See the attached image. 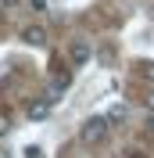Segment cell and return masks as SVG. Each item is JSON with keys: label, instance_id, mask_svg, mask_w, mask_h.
<instances>
[{"label": "cell", "instance_id": "obj_1", "mask_svg": "<svg viewBox=\"0 0 154 158\" xmlns=\"http://www.w3.org/2000/svg\"><path fill=\"white\" fill-rule=\"evenodd\" d=\"M104 137H107V118L104 115H93L79 126V144L83 148H97V144H104Z\"/></svg>", "mask_w": 154, "mask_h": 158}, {"label": "cell", "instance_id": "obj_2", "mask_svg": "<svg viewBox=\"0 0 154 158\" xmlns=\"http://www.w3.org/2000/svg\"><path fill=\"white\" fill-rule=\"evenodd\" d=\"M68 58H72V65H75V69H83V65L90 61V43H83V40H75V43L68 47Z\"/></svg>", "mask_w": 154, "mask_h": 158}, {"label": "cell", "instance_id": "obj_3", "mask_svg": "<svg viewBox=\"0 0 154 158\" xmlns=\"http://www.w3.org/2000/svg\"><path fill=\"white\" fill-rule=\"evenodd\" d=\"M50 101H54V97H47V101H32L25 115H29L32 122H39V118H47V115H50Z\"/></svg>", "mask_w": 154, "mask_h": 158}, {"label": "cell", "instance_id": "obj_4", "mask_svg": "<svg viewBox=\"0 0 154 158\" xmlns=\"http://www.w3.org/2000/svg\"><path fill=\"white\" fill-rule=\"evenodd\" d=\"M22 40H25V43H32V47H39V43H43V40H47V32L39 29V25H29V29L22 32Z\"/></svg>", "mask_w": 154, "mask_h": 158}, {"label": "cell", "instance_id": "obj_5", "mask_svg": "<svg viewBox=\"0 0 154 158\" xmlns=\"http://www.w3.org/2000/svg\"><path fill=\"white\" fill-rule=\"evenodd\" d=\"M125 115H129V108H125V104H115L104 118H107V126H111V122H125Z\"/></svg>", "mask_w": 154, "mask_h": 158}, {"label": "cell", "instance_id": "obj_6", "mask_svg": "<svg viewBox=\"0 0 154 158\" xmlns=\"http://www.w3.org/2000/svg\"><path fill=\"white\" fill-rule=\"evenodd\" d=\"M136 69H140V76H144L147 83H154V61H140Z\"/></svg>", "mask_w": 154, "mask_h": 158}, {"label": "cell", "instance_id": "obj_7", "mask_svg": "<svg viewBox=\"0 0 154 158\" xmlns=\"http://www.w3.org/2000/svg\"><path fill=\"white\" fill-rule=\"evenodd\" d=\"M7 129H11V115H7V111H0V133H7Z\"/></svg>", "mask_w": 154, "mask_h": 158}, {"label": "cell", "instance_id": "obj_8", "mask_svg": "<svg viewBox=\"0 0 154 158\" xmlns=\"http://www.w3.org/2000/svg\"><path fill=\"white\" fill-rule=\"evenodd\" d=\"M29 4H32V11H43V7H47V0H29Z\"/></svg>", "mask_w": 154, "mask_h": 158}, {"label": "cell", "instance_id": "obj_9", "mask_svg": "<svg viewBox=\"0 0 154 158\" xmlns=\"http://www.w3.org/2000/svg\"><path fill=\"white\" fill-rule=\"evenodd\" d=\"M25 158H39V148H25Z\"/></svg>", "mask_w": 154, "mask_h": 158}, {"label": "cell", "instance_id": "obj_10", "mask_svg": "<svg viewBox=\"0 0 154 158\" xmlns=\"http://www.w3.org/2000/svg\"><path fill=\"white\" fill-rule=\"evenodd\" d=\"M147 133H151V137H154V115L147 118Z\"/></svg>", "mask_w": 154, "mask_h": 158}, {"label": "cell", "instance_id": "obj_11", "mask_svg": "<svg viewBox=\"0 0 154 158\" xmlns=\"http://www.w3.org/2000/svg\"><path fill=\"white\" fill-rule=\"evenodd\" d=\"M0 4H4V7H11V4H18V0H0Z\"/></svg>", "mask_w": 154, "mask_h": 158}, {"label": "cell", "instance_id": "obj_12", "mask_svg": "<svg viewBox=\"0 0 154 158\" xmlns=\"http://www.w3.org/2000/svg\"><path fill=\"white\" fill-rule=\"evenodd\" d=\"M129 158H144V155H129Z\"/></svg>", "mask_w": 154, "mask_h": 158}]
</instances>
